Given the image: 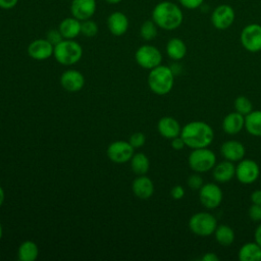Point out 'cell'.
Segmentation results:
<instances>
[{"instance_id":"cell-26","label":"cell","mask_w":261,"mask_h":261,"mask_svg":"<svg viewBox=\"0 0 261 261\" xmlns=\"http://www.w3.org/2000/svg\"><path fill=\"white\" fill-rule=\"evenodd\" d=\"M214 237L216 242L222 247H228L234 242V231L227 224H218L214 230Z\"/></svg>"},{"instance_id":"cell-14","label":"cell","mask_w":261,"mask_h":261,"mask_svg":"<svg viewBox=\"0 0 261 261\" xmlns=\"http://www.w3.org/2000/svg\"><path fill=\"white\" fill-rule=\"evenodd\" d=\"M96 0H71L70 12L71 15L83 21L90 19L96 12Z\"/></svg>"},{"instance_id":"cell-36","label":"cell","mask_w":261,"mask_h":261,"mask_svg":"<svg viewBox=\"0 0 261 261\" xmlns=\"http://www.w3.org/2000/svg\"><path fill=\"white\" fill-rule=\"evenodd\" d=\"M178 2L187 9H196L203 4L204 0H178Z\"/></svg>"},{"instance_id":"cell-25","label":"cell","mask_w":261,"mask_h":261,"mask_svg":"<svg viewBox=\"0 0 261 261\" xmlns=\"http://www.w3.org/2000/svg\"><path fill=\"white\" fill-rule=\"evenodd\" d=\"M245 128L254 137H261V110H252L245 116Z\"/></svg>"},{"instance_id":"cell-39","label":"cell","mask_w":261,"mask_h":261,"mask_svg":"<svg viewBox=\"0 0 261 261\" xmlns=\"http://www.w3.org/2000/svg\"><path fill=\"white\" fill-rule=\"evenodd\" d=\"M17 3L18 0H0V8L8 10L15 7Z\"/></svg>"},{"instance_id":"cell-13","label":"cell","mask_w":261,"mask_h":261,"mask_svg":"<svg viewBox=\"0 0 261 261\" xmlns=\"http://www.w3.org/2000/svg\"><path fill=\"white\" fill-rule=\"evenodd\" d=\"M54 46L47 39H36L28 46V54L35 60L42 61L53 55Z\"/></svg>"},{"instance_id":"cell-20","label":"cell","mask_w":261,"mask_h":261,"mask_svg":"<svg viewBox=\"0 0 261 261\" xmlns=\"http://www.w3.org/2000/svg\"><path fill=\"white\" fill-rule=\"evenodd\" d=\"M132 190L135 196L142 200H147L152 197L154 193V184L150 177L139 175L132 184Z\"/></svg>"},{"instance_id":"cell-32","label":"cell","mask_w":261,"mask_h":261,"mask_svg":"<svg viewBox=\"0 0 261 261\" xmlns=\"http://www.w3.org/2000/svg\"><path fill=\"white\" fill-rule=\"evenodd\" d=\"M187 185L188 187L193 190V191H199L201 189V187L204 185V180L203 177L200 175V173L198 172H194L193 174H191L188 179H187Z\"/></svg>"},{"instance_id":"cell-40","label":"cell","mask_w":261,"mask_h":261,"mask_svg":"<svg viewBox=\"0 0 261 261\" xmlns=\"http://www.w3.org/2000/svg\"><path fill=\"white\" fill-rule=\"evenodd\" d=\"M250 200L253 204H261V190H255L252 192Z\"/></svg>"},{"instance_id":"cell-10","label":"cell","mask_w":261,"mask_h":261,"mask_svg":"<svg viewBox=\"0 0 261 261\" xmlns=\"http://www.w3.org/2000/svg\"><path fill=\"white\" fill-rule=\"evenodd\" d=\"M260 175V167L258 163L249 158H243L236 166V177L243 185H251L255 182Z\"/></svg>"},{"instance_id":"cell-15","label":"cell","mask_w":261,"mask_h":261,"mask_svg":"<svg viewBox=\"0 0 261 261\" xmlns=\"http://www.w3.org/2000/svg\"><path fill=\"white\" fill-rule=\"evenodd\" d=\"M220 153L225 160L234 163L245 158L246 148L240 141L227 140L224 143H222L220 147Z\"/></svg>"},{"instance_id":"cell-43","label":"cell","mask_w":261,"mask_h":261,"mask_svg":"<svg viewBox=\"0 0 261 261\" xmlns=\"http://www.w3.org/2000/svg\"><path fill=\"white\" fill-rule=\"evenodd\" d=\"M4 199H5V193H4L3 188L0 187V207L3 204V202H4Z\"/></svg>"},{"instance_id":"cell-19","label":"cell","mask_w":261,"mask_h":261,"mask_svg":"<svg viewBox=\"0 0 261 261\" xmlns=\"http://www.w3.org/2000/svg\"><path fill=\"white\" fill-rule=\"evenodd\" d=\"M158 133L165 139H173L180 135L181 126L179 122L171 116H163L157 123Z\"/></svg>"},{"instance_id":"cell-33","label":"cell","mask_w":261,"mask_h":261,"mask_svg":"<svg viewBox=\"0 0 261 261\" xmlns=\"http://www.w3.org/2000/svg\"><path fill=\"white\" fill-rule=\"evenodd\" d=\"M146 143V136L141 133V132H137V133H134L130 138H129V144L135 148V149H138V148H141L142 146H144Z\"/></svg>"},{"instance_id":"cell-28","label":"cell","mask_w":261,"mask_h":261,"mask_svg":"<svg viewBox=\"0 0 261 261\" xmlns=\"http://www.w3.org/2000/svg\"><path fill=\"white\" fill-rule=\"evenodd\" d=\"M130 168L138 175L146 174L150 168L149 158L144 153L134 154L130 158Z\"/></svg>"},{"instance_id":"cell-27","label":"cell","mask_w":261,"mask_h":261,"mask_svg":"<svg viewBox=\"0 0 261 261\" xmlns=\"http://www.w3.org/2000/svg\"><path fill=\"white\" fill-rule=\"evenodd\" d=\"M39 255V248L33 241H24L20 244L17 251V257L20 261H34Z\"/></svg>"},{"instance_id":"cell-45","label":"cell","mask_w":261,"mask_h":261,"mask_svg":"<svg viewBox=\"0 0 261 261\" xmlns=\"http://www.w3.org/2000/svg\"><path fill=\"white\" fill-rule=\"evenodd\" d=\"M2 236H3V228H2V225H1V223H0V241H1V239H2Z\"/></svg>"},{"instance_id":"cell-16","label":"cell","mask_w":261,"mask_h":261,"mask_svg":"<svg viewBox=\"0 0 261 261\" xmlns=\"http://www.w3.org/2000/svg\"><path fill=\"white\" fill-rule=\"evenodd\" d=\"M60 84L67 92H79L85 86V77L81 71L75 69H67L60 76Z\"/></svg>"},{"instance_id":"cell-17","label":"cell","mask_w":261,"mask_h":261,"mask_svg":"<svg viewBox=\"0 0 261 261\" xmlns=\"http://www.w3.org/2000/svg\"><path fill=\"white\" fill-rule=\"evenodd\" d=\"M107 28L109 32L116 37H120L128 30L129 21L127 16L121 11H114L107 17Z\"/></svg>"},{"instance_id":"cell-44","label":"cell","mask_w":261,"mask_h":261,"mask_svg":"<svg viewBox=\"0 0 261 261\" xmlns=\"http://www.w3.org/2000/svg\"><path fill=\"white\" fill-rule=\"evenodd\" d=\"M106 3L108 4H118L120 3L122 0H104Z\"/></svg>"},{"instance_id":"cell-29","label":"cell","mask_w":261,"mask_h":261,"mask_svg":"<svg viewBox=\"0 0 261 261\" xmlns=\"http://www.w3.org/2000/svg\"><path fill=\"white\" fill-rule=\"evenodd\" d=\"M158 27L153 19L145 20L140 27V36L145 41H152L157 37Z\"/></svg>"},{"instance_id":"cell-5","label":"cell","mask_w":261,"mask_h":261,"mask_svg":"<svg viewBox=\"0 0 261 261\" xmlns=\"http://www.w3.org/2000/svg\"><path fill=\"white\" fill-rule=\"evenodd\" d=\"M188 164L194 172H207L212 170L216 164V155L208 147L192 149L188 157Z\"/></svg>"},{"instance_id":"cell-42","label":"cell","mask_w":261,"mask_h":261,"mask_svg":"<svg viewBox=\"0 0 261 261\" xmlns=\"http://www.w3.org/2000/svg\"><path fill=\"white\" fill-rule=\"evenodd\" d=\"M254 241L261 247V223L256 227L254 232Z\"/></svg>"},{"instance_id":"cell-12","label":"cell","mask_w":261,"mask_h":261,"mask_svg":"<svg viewBox=\"0 0 261 261\" xmlns=\"http://www.w3.org/2000/svg\"><path fill=\"white\" fill-rule=\"evenodd\" d=\"M135 148L126 141H115L107 148L108 158L115 163H124L134 155Z\"/></svg>"},{"instance_id":"cell-35","label":"cell","mask_w":261,"mask_h":261,"mask_svg":"<svg viewBox=\"0 0 261 261\" xmlns=\"http://www.w3.org/2000/svg\"><path fill=\"white\" fill-rule=\"evenodd\" d=\"M46 39L53 45V46H56L57 44H59L64 38L62 37L60 31L57 29H52L50 31H48L47 33V36H46Z\"/></svg>"},{"instance_id":"cell-1","label":"cell","mask_w":261,"mask_h":261,"mask_svg":"<svg viewBox=\"0 0 261 261\" xmlns=\"http://www.w3.org/2000/svg\"><path fill=\"white\" fill-rule=\"evenodd\" d=\"M180 137L191 149L209 147L214 139V130L210 124L202 120L188 122L181 127Z\"/></svg>"},{"instance_id":"cell-4","label":"cell","mask_w":261,"mask_h":261,"mask_svg":"<svg viewBox=\"0 0 261 261\" xmlns=\"http://www.w3.org/2000/svg\"><path fill=\"white\" fill-rule=\"evenodd\" d=\"M53 55L56 61L62 65H72L79 62L83 56L82 46L70 39H63L54 46Z\"/></svg>"},{"instance_id":"cell-34","label":"cell","mask_w":261,"mask_h":261,"mask_svg":"<svg viewBox=\"0 0 261 261\" xmlns=\"http://www.w3.org/2000/svg\"><path fill=\"white\" fill-rule=\"evenodd\" d=\"M248 215L252 221L260 222L261 221V204L252 203V205L248 210Z\"/></svg>"},{"instance_id":"cell-23","label":"cell","mask_w":261,"mask_h":261,"mask_svg":"<svg viewBox=\"0 0 261 261\" xmlns=\"http://www.w3.org/2000/svg\"><path fill=\"white\" fill-rule=\"evenodd\" d=\"M187 45L179 38H171L166 44V53L174 61L181 60L187 55Z\"/></svg>"},{"instance_id":"cell-24","label":"cell","mask_w":261,"mask_h":261,"mask_svg":"<svg viewBox=\"0 0 261 261\" xmlns=\"http://www.w3.org/2000/svg\"><path fill=\"white\" fill-rule=\"evenodd\" d=\"M241 261H261V247L254 241L245 243L239 250Z\"/></svg>"},{"instance_id":"cell-21","label":"cell","mask_w":261,"mask_h":261,"mask_svg":"<svg viewBox=\"0 0 261 261\" xmlns=\"http://www.w3.org/2000/svg\"><path fill=\"white\" fill-rule=\"evenodd\" d=\"M221 126L225 134L237 135L245 127V116L237 111L230 112L224 116Z\"/></svg>"},{"instance_id":"cell-9","label":"cell","mask_w":261,"mask_h":261,"mask_svg":"<svg viewBox=\"0 0 261 261\" xmlns=\"http://www.w3.org/2000/svg\"><path fill=\"white\" fill-rule=\"evenodd\" d=\"M240 41L245 50L251 53L261 51V25L258 23H250L243 28Z\"/></svg>"},{"instance_id":"cell-30","label":"cell","mask_w":261,"mask_h":261,"mask_svg":"<svg viewBox=\"0 0 261 261\" xmlns=\"http://www.w3.org/2000/svg\"><path fill=\"white\" fill-rule=\"evenodd\" d=\"M233 107H234V111L246 116L253 110V103L248 97L241 95L234 99Z\"/></svg>"},{"instance_id":"cell-18","label":"cell","mask_w":261,"mask_h":261,"mask_svg":"<svg viewBox=\"0 0 261 261\" xmlns=\"http://www.w3.org/2000/svg\"><path fill=\"white\" fill-rule=\"evenodd\" d=\"M212 176L216 182H228L236 176V165L233 162L225 159L221 162H216L212 168Z\"/></svg>"},{"instance_id":"cell-37","label":"cell","mask_w":261,"mask_h":261,"mask_svg":"<svg viewBox=\"0 0 261 261\" xmlns=\"http://www.w3.org/2000/svg\"><path fill=\"white\" fill-rule=\"evenodd\" d=\"M170 196L174 200H180L185 196V189L182 188V186L176 185L170 190Z\"/></svg>"},{"instance_id":"cell-22","label":"cell","mask_w":261,"mask_h":261,"mask_svg":"<svg viewBox=\"0 0 261 261\" xmlns=\"http://www.w3.org/2000/svg\"><path fill=\"white\" fill-rule=\"evenodd\" d=\"M81 23L82 21L73 16L65 17L60 21L58 30L64 39L73 40L81 34Z\"/></svg>"},{"instance_id":"cell-3","label":"cell","mask_w":261,"mask_h":261,"mask_svg":"<svg viewBox=\"0 0 261 261\" xmlns=\"http://www.w3.org/2000/svg\"><path fill=\"white\" fill-rule=\"evenodd\" d=\"M148 86L156 95L168 94L174 85V73L169 66L158 65L151 69L148 74Z\"/></svg>"},{"instance_id":"cell-2","label":"cell","mask_w":261,"mask_h":261,"mask_svg":"<svg viewBox=\"0 0 261 261\" xmlns=\"http://www.w3.org/2000/svg\"><path fill=\"white\" fill-rule=\"evenodd\" d=\"M152 19L158 28L165 31H173L180 27L184 14L177 4L171 1H162L153 8Z\"/></svg>"},{"instance_id":"cell-38","label":"cell","mask_w":261,"mask_h":261,"mask_svg":"<svg viewBox=\"0 0 261 261\" xmlns=\"http://www.w3.org/2000/svg\"><path fill=\"white\" fill-rule=\"evenodd\" d=\"M171 147H172V149H174L176 151H179V150H182L187 146H186V143H185L184 139L179 135V136L171 139Z\"/></svg>"},{"instance_id":"cell-11","label":"cell","mask_w":261,"mask_h":261,"mask_svg":"<svg viewBox=\"0 0 261 261\" xmlns=\"http://www.w3.org/2000/svg\"><path fill=\"white\" fill-rule=\"evenodd\" d=\"M234 18L236 13L233 8L227 4H220L211 14V23L215 29L223 31L233 23Z\"/></svg>"},{"instance_id":"cell-31","label":"cell","mask_w":261,"mask_h":261,"mask_svg":"<svg viewBox=\"0 0 261 261\" xmlns=\"http://www.w3.org/2000/svg\"><path fill=\"white\" fill-rule=\"evenodd\" d=\"M98 24L91 19L83 20L81 23V34L87 38H93L98 34Z\"/></svg>"},{"instance_id":"cell-41","label":"cell","mask_w":261,"mask_h":261,"mask_svg":"<svg viewBox=\"0 0 261 261\" xmlns=\"http://www.w3.org/2000/svg\"><path fill=\"white\" fill-rule=\"evenodd\" d=\"M202 261H218L219 257L213 253V252H207L206 254H204L201 258Z\"/></svg>"},{"instance_id":"cell-7","label":"cell","mask_w":261,"mask_h":261,"mask_svg":"<svg viewBox=\"0 0 261 261\" xmlns=\"http://www.w3.org/2000/svg\"><path fill=\"white\" fill-rule=\"evenodd\" d=\"M136 62L145 69H153L162 62L160 50L153 45H142L135 53Z\"/></svg>"},{"instance_id":"cell-8","label":"cell","mask_w":261,"mask_h":261,"mask_svg":"<svg viewBox=\"0 0 261 261\" xmlns=\"http://www.w3.org/2000/svg\"><path fill=\"white\" fill-rule=\"evenodd\" d=\"M198 192L200 203L206 209L212 210L220 206L223 199V193L217 184L206 182Z\"/></svg>"},{"instance_id":"cell-6","label":"cell","mask_w":261,"mask_h":261,"mask_svg":"<svg viewBox=\"0 0 261 261\" xmlns=\"http://www.w3.org/2000/svg\"><path fill=\"white\" fill-rule=\"evenodd\" d=\"M190 230L198 237H209L217 227V219L209 212H197L188 222Z\"/></svg>"}]
</instances>
